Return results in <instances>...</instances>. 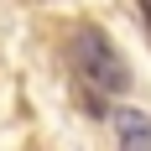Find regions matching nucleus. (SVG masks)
I'll use <instances>...</instances> for the list:
<instances>
[{
  "label": "nucleus",
  "mask_w": 151,
  "mask_h": 151,
  "mask_svg": "<svg viewBox=\"0 0 151 151\" xmlns=\"http://www.w3.org/2000/svg\"><path fill=\"white\" fill-rule=\"evenodd\" d=\"M115 141H120V151H151V115L136 104H120L115 109Z\"/></svg>",
  "instance_id": "nucleus-2"
},
{
  "label": "nucleus",
  "mask_w": 151,
  "mask_h": 151,
  "mask_svg": "<svg viewBox=\"0 0 151 151\" xmlns=\"http://www.w3.org/2000/svg\"><path fill=\"white\" fill-rule=\"evenodd\" d=\"M68 63H73L78 83L89 94V109H99V115H104V94H125L130 89V68H125L120 47L109 42L99 26H73V37H68Z\"/></svg>",
  "instance_id": "nucleus-1"
},
{
  "label": "nucleus",
  "mask_w": 151,
  "mask_h": 151,
  "mask_svg": "<svg viewBox=\"0 0 151 151\" xmlns=\"http://www.w3.org/2000/svg\"><path fill=\"white\" fill-rule=\"evenodd\" d=\"M136 5H141V16H146V26H151V0H136Z\"/></svg>",
  "instance_id": "nucleus-3"
}]
</instances>
